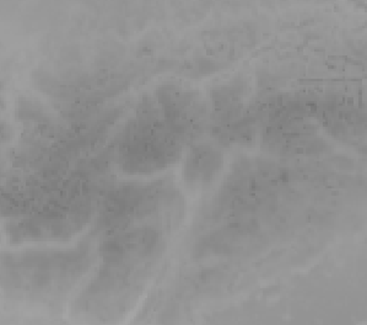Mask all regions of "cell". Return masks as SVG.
Here are the masks:
<instances>
[{
  "instance_id": "6da1fadb",
  "label": "cell",
  "mask_w": 367,
  "mask_h": 325,
  "mask_svg": "<svg viewBox=\"0 0 367 325\" xmlns=\"http://www.w3.org/2000/svg\"><path fill=\"white\" fill-rule=\"evenodd\" d=\"M216 155L211 152H199L198 155H194L192 160L188 162V174L193 172V181L199 179V184H206V179L211 177L216 172Z\"/></svg>"
}]
</instances>
